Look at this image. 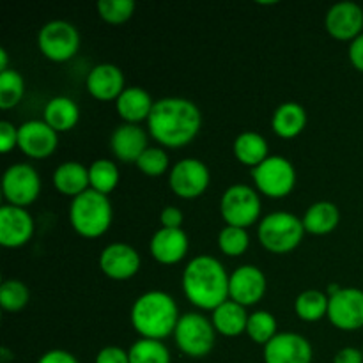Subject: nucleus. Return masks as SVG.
Returning <instances> with one entry per match:
<instances>
[{"mask_svg": "<svg viewBox=\"0 0 363 363\" xmlns=\"http://www.w3.org/2000/svg\"><path fill=\"white\" fill-rule=\"evenodd\" d=\"M202 128V113L191 99H156L147 119V131L163 149H181L197 138Z\"/></svg>", "mask_w": 363, "mask_h": 363, "instance_id": "obj_1", "label": "nucleus"}, {"mask_svg": "<svg viewBox=\"0 0 363 363\" xmlns=\"http://www.w3.org/2000/svg\"><path fill=\"white\" fill-rule=\"evenodd\" d=\"M229 273L213 255H197L183 272V293L194 307L215 311L229 300Z\"/></svg>", "mask_w": 363, "mask_h": 363, "instance_id": "obj_2", "label": "nucleus"}, {"mask_svg": "<svg viewBox=\"0 0 363 363\" xmlns=\"http://www.w3.org/2000/svg\"><path fill=\"white\" fill-rule=\"evenodd\" d=\"M176 300L165 291H147L131 305L130 321L140 339L163 340L174 335L179 323Z\"/></svg>", "mask_w": 363, "mask_h": 363, "instance_id": "obj_3", "label": "nucleus"}, {"mask_svg": "<svg viewBox=\"0 0 363 363\" xmlns=\"http://www.w3.org/2000/svg\"><path fill=\"white\" fill-rule=\"evenodd\" d=\"M112 220L113 208L108 195L87 190L71 199L69 223L78 236L85 240H98L108 233Z\"/></svg>", "mask_w": 363, "mask_h": 363, "instance_id": "obj_4", "label": "nucleus"}, {"mask_svg": "<svg viewBox=\"0 0 363 363\" xmlns=\"http://www.w3.org/2000/svg\"><path fill=\"white\" fill-rule=\"evenodd\" d=\"M305 227L301 218L289 211H273L259 222V243L275 255L289 254L296 250L303 241Z\"/></svg>", "mask_w": 363, "mask_h": 363, "instance_id": "obj_5", "label": "nucleus"}, {"mask_svg": "<svg viewBox=\"0 0 363 363\" xmlns=\"http://www.w3.org/2000/svg\"><path fill=\"white\" fill-rule=\"evenodd\" d=\"M176 346L183 354L190 358H204L213 351L216 344V330L211 319L199 312H190L179 318L174 332Z\"/></svg>", "mask_w": 363, "mask_h": 363, "instance_id": "obj_6", "label": "nucleus"}, {"mask_svg": "<svg viewBox=\"0 0 363 363\" xmlns=\"http://www.w3.org/2000/svg\"><path fill=\"white\" fill-rule=\"evenodd\" d=\"M261 197L248 184H233L220 199V215L225 225L248 229L261 218Z\"/></svg>", "mask_w": 363, "mask_h": 363, "instance_id": "obj_7", "label": "nucleus"}, {"mask_svg": "<svg viewBox=\"0 0 363 363\" xmlns=\"http://www.w3.org/2000/svg\"><path fill=\"white\" fill-rule=\"evenodd\" d=\"M255 190L269 199H284L296 186V169L287 158L272 155L259 167L252 169Z\"/></svg>", "mask_w": 363, "mask_h": 363, "instance_id": "obj_8", "label": "nucleus"}, {"mask_svg": "<svg viewBox=\"0 0 363 363\" xmlns=\"http://www.w3.org/2000/svg\"><path fill=\"white\" fill-rule=\"evenodd\" d=\"M38 48L52 62H67L80 50V32L69 21H48L38 32Z\"/></svg>", "mask_w": 363, "mask_h": 363, "instance_id": "obj_9", "label": "nucleus"}, {"mask_svg": "<svg viewBox=\"0 0 363 363\" xmlns=\"http://www.w3.org/2000/svg\"><path fill=\"white\" fill-rule=\"evenodd\" d=\"M41 194V177L28 163H14L2 176V195L6 204L27 208L34 204Z\"/></svg>", "mask_w": 363, "mask_h": 363, "instance_id": "obj_10", "label": "nucleus"}, {"mask_svg": "<svg viewBox=\"0 0 363 363\" xmlns=\"http://www.w3.org/2000/svg\"><path fill=\"white\" fill-rule=\"evenodd\" d=\"M211 183L208 165L197 158L179 160L169 172V186L174 195L186 201H194L206 194Z\"/></svg>", "mask_w": 363, "mask_h": 363, "instance_id": "obj_11", "label": "nucleus"}, {"mask_svg": "<svg viewBox=\"0 0 363 363\" xmlns=\"http://www.w3.org/2000/svg\"><path fill=\"white\" fill-rule=\"evenodd\" d=\"M328 321L340 332H357L363 328V291L358 287H342L330 298Z\"/></svg>", "mask_w": 363, "mask_h": 363, "instance_id": "obj_12", "label": "nucleus"}, {"mask_svg": "<svg viewBox=\"0 0 363 363\" xmlns=\"http://www.w3.org/2000/svg\"><path fill=\"white\" fill-rule=\"evenodd\" d=\"M59 147V133L43 119H32L18 126V149L32 160H46Z\"/></svg>", "mask_w": 363, "mask_h": 363, "instance_id": "obj_13", "label": "nucleus"}, {"mask_svg": "<svg viewBox=\"0 0 363 363\" xmlns=\"http://www.w3.org/2000/svg\"><path fill=\"white\" fill-rule=\"evenodd\" d=\"M268 280L261 268L243 264L234 269L229 277V300L243 305L245 308L257 305L264 298Z\"/></svg>", "mask_w": 363, "mask_h": 363, "instance_id": "obj_14", "label": "nucleus"}, {"mask_svg": "<svg viewBox=\"0 0 363 363\" xmlns=\"http://www.w3.org/2000/svg\"><path fill=\"white\" fill-rule=\"evenodd\" d=\"M99 269L110 280H130L140 272V254L128 243H110L99 254Z\"/></svg>", "mask_w": 363, "mask_h": 363, "instance_id": "obj_15", "label": "nucleus"}, {"mask_svg": "<svg viewBox=\"0 0 363 363\" xmlns=\"http://www.w3.org/2000/svg\"><path fill=\"white\" fill-rule=\"evenodd\" d=\"M34 218L25 208L4 204L0 208V245L4 248H21L32 240Z\"/></svg>", "mask_w": 363, "mask_h": 363, "instance_id": "obj_16", "label": "nucleus"}, {"mask_svg": "<svg viewBox=\"0 0 363 363\" xmlns=\"http://www.w3.org/2000/svg\"><path fill=\"white\" fill-rule=\"evenodd\" d=\"M312 357L311 342L294 332L279 333L262 347L264 363H312Z\"/></svg>", "mask_w": 363, "mask_h": 363, "instance_id": "obj_17", "label": "nucleus"}, {"mask_svg": "<svg viewBox=\"0 0 363 363\" xmlns=\"http://www.w3.org/2000/svg\"><path fill=\"white\" fill-rule=\"evenodd\" d=\"M325 28L337 41H354L363 34V9L354 2L333 4L325 16Z\"/></svg>", "mask_w": 363, "mask_h": 363, "instance_id": "obj_18", "label": "nucleus"}, {"mask_svg": "<svg viewBox=\"0 0 363 363\" xmlns=\"http://www.w3.org/2000/svg\"><path fill=\"white\" fill-rule=\"evenodd\" d=\"M85 87L87 92L94 99L101 103L117 101L123 91L126 89L124 73L116 64H98L92 67L85 78Z\"/></svg>", "mask_w": 363, "mask_h": 363, "instance_id": "obj_19", "label": "nucleus"}, {"mask_svg": "<svg viewBox=\"0 0 363 363\" xmlns=\"http://www.w3.org/2000/svg\"><path fill=\"white\" fill-rule=\"evenodd\" d=\"M190 241L183 229H162L152 234L149 241V254L156 262L163 266L179 264L188 254Z\"/></svg>", "mask_w": 363, "mask_h": 363, "instance_id": "obj_20", "label": "nucleus"}, {"mask_svg": "<svg viewBox=\"0 0 363 363\" xmlns=\"http://www.w3.org/2000/svg\"><path fill=\"white\" fill-rule=\"evenodd\" d=\"M149 147V133L140 124L123 123L110 137V151L124 163H137Z\"/></svg>", "mask_w": 363, "mask_h": 363, "instance_id": "obj_21", "label": "nucleus"}, {"mask_svg": "<svg viewBox=\"0 0 363 363\" xmlns=\"http://www.w3.org/2000/svg\"><path fill=\"white\" fill-rule=\"evenodd\" d=\"M155 99L151 98L145 89L130 85L123 91V94L117 98L116 108L121 119L128 124H140L147 123L152 108H155Z\"/></svg>", "mask_w": 363, "mask_h": 363, "instance_id": "obj_22", "label": "nucleus"}, {"mask_svg": "<svg viewBox=\"0 0 363 363\" xmlns=\"http://www.w3.org/2000/svg\"><path fill=\"white\" fill-rule=\"evenodd\" d=\"M53 188L66 197H78L84 191L91 190L89 183V167L78 162H64L55 169L52 176Z\"/></svg>", "mask_w": 363, "mask_h": 363, "instance_id": "obj_23", "label": "nucleus"}, {"mask_svg": "<svg viewBox=\"0 0 363 363\" xmlns=\"http://www.w3.org/2000/svg\"><path fill=\"white\" fill-rule=\"evenodd\" d=\"M248 315L250 314H248L243 305L227 300L211 312V323L215 326L216 333L234 339V337L247 333Z\"/></svg>", "mask_w": 363, "mask_h": 363, "instance_id": "obj_24", "label": "nucleus"}, {"mask_svg": "<svg viewBox=\"0 0 363 363\" xmlns=\"http://www.w3.org/2000/svg\"><path fill=\"white\" fill-rule=\"evenodd\" d=\"M307 121V112L300 103L286 101L273 112L272 130L277 137L291 140L303 133Z\"/></svg>", "mask_w": 363, "mask_h": 363, "instance_id": "obj_25", "label": "nucleus"}, {"mask_svg": "<svg viewBox=\"0 0 363 363\" xmlns=\"http://www.w3.org/2000/svg\"><path fill=\"white\" fill-rule=\"evenodd\" d=\"M43 121L57 133L71 131L80 121V108L67 96H55L48 99L43 110Z\"/></svg>", "mask_w": 363, "mask_h": 363, "instance_id": "obj_26", "label": "nucleus"}, {"mask_svg": "<svg viewBox=\"0 0 363 363\" xmlns=\"http://www.w3.org/2000/svg\"><path fill=\"white\" fill-rule=\"evenodd\" d=\"M233 152L234 158L241 165L250 167V169H255V167H259L264 160L272 156L269 155L268 140L261 133H257V131H243V133L238 135L234 138Z\"/></svg>", "mask_w": 363, "mask_h": 363, "instance_id": "obj_27", "label": "nucleus"}, {"mask_svg": "<svg viewBox=\"0 0 363 363\" xmlns=\"http://www.w3.org/2000/svg\"><path fill=\"white\" fill-rule=\"evenodd\" d=\"M301 222H303L305 233L307 234H312V236H326V234L333 233L339 227L340 209L333 202L319 201L305 211Z\"/></svg>", "mask_w": 363, "mask_h": 363, "instance_id": "obj_28", "label": "nucleus"}, {"mask_svg": "<svg viewBox=\"0 0 363 363\" xmlns=\"http://www.w3.org/2000/svg\"><path fill=\"white\" fill-rule=\"evenodd\" d=\"M328 294L318 289H308L294 300V312L305 323H318L328 314Z\"/></svg>", "mask_w": 363, "mask_h": 363, "instance_id": "obj_29", "label": "nucleus"}, {"mask_svg": "<svg viewBox=\"0 0 363 363\" xmlns=\"http://www.w3.org/2000/svg\"><path fill=\"white\" fill-rule=\"evenodd\" d=\"M121 179L119 169L112 160H96L89 165V183H91V190L98 191V194L110 195L117 188Z\"/></svg>", "mask_w": 363, "mask_h": 363, "instance_id": "obj_30", "label": "nucleus"}, {"mask_svg": "<svg viewBox=\"0 0 363 363\" xmlns=\"http://www.w3.org/2000/svg\"><path fill=\"white\" fill-rule=\"evenodd\" d=\"M128 354L130 363H172L169 347L163 344V340L138 339L131 344Z\"/></svg>", "mask_w": 363, "mask_h": 363, "instance_id": "obj_31", "label": "nucleus"}, {"mask_svg": "<svg viewBox=\"0 0 363 363\" xmlns=\"http://www.w3.org/2000/svg\"><path fill=\"white\" fill-rule=\"evenodd\" d=\"M277 319L272 312L268 311H255L248 315L247 335L254 344L264 347L269 340L279 335L277 332Z\"/></svg>", "mask_w": 363, "mask_h": 363, "instance_id": "obj_32", "label": "nucleus"}, {"mask_svg": "<svg viewBox=\"0 0 363 363\" xmlns=\"http://www.w3.org/2000/svg\"><path fill=\"white\" fill-rule=\"evenodd\" d=\"M28 301H30V291L21 280H4L0 286V307L4 312L16 314L27 307Z\"/></svg>", "mask_w": 363, "mask_h": 363, "instance_id": "obj_33", "label": "nucleus"}, {"mask_svg": "<svg viewBox=\"0 0 363 363\" xmlns=\"http://www.w3.org/2000/svg\"><path fill=\"white\" fill-rule=\"evenodd\" d=\"M25 96V80L20 71L7 69L0 73V108L9 110L20 105Z\"/></svg>", "mask_w": 363, "mask_h": 363, "instance_id": "obj_34", "label": "nucleus"}, {"mask_svg": "<svg viewBox=\"0 0 363 363\" xmlns=\"http://www.w3.org/2000/svg\"><path fill=\"white\" fill-rule=\"evenodd\" d=\"M250 247V236L247 229L225 225L218 234V248L227 257H240Z\"/></svg>", "mask_w": 363, "mask_h": 363, "instance_id": "obj_35", "label": "nucleus"}, {"mask_svg": "<svg viewBox=\"0 0 363 363\" xmlns=\"http://www.w3.org/2000/svg\"><path fill=\"white\" fill-rule=\"evenodd\" d=\"M133 0H99L96 4L98 16L108 25H123L135 14Z\"/></svg>", "mask_w": 363, "mask_h": 363, "instance_id": "obj_36", "label": "nucleus"}, {"mask_svg": "<svg viewBox=\"0 0 363 363\" xmlns=\"http://www.w3.org/2000/svg\"><path fill=\"white\" fill-rule=\"evenodd\" d=\"M135 165L142 174L149 177H160L170 172V158L165 149L160 147V145H156V147L149 145Z\"/></svg>", "mask_w": 363, "mask_h": 363, "instance_id": "obj_37", "label": "nucleus"}, {"mask_svg": "<svg viewBox=\"0 0 363 363\" xmlns=\"http://www.w3.org/2000/svg\"><path fill=\"white\" fill-rule=\"evenodd\" d=\"M18 147V128L9 121H0V151L4 155Z\"/></svg>", "mask_w": 363, "mask_h": 363, "instance_id": "obj_38", "label": "nucleus"}, {"mask_svg": "<svg viewBox=\"0 0 363 363\" xmlns=\"http://www.w3.org/2000/svg\"><path fill=\"white\" fill-rule=\"evenodd\" d=\"M94 363H130V354L119 346H106L98 351Z\"/></svg>", "mask_w": 363, "mask_h": 363, "instance_id": "obj_39", "label": "nucleus"}, {"mask_svg": "<svg viewBox=\"0 0 363 363\" xmlns=\"http://www.w3.org/2000/svg\"><path fill=\"white\" fill-rule=\"evenodd\" d=\"M160 223L165 229H183L184 215L177 206H167L160 213Z\"/></svg>", "mask_w": 363, "mask_h": 363, "instance_id": "obj_40", "label": "nucleus"}, {"mask_svg": "<svg viewBox=\"0 0 363 363\" xmlns=\"http://www.w3.org/2000/svg\"><path fill=\"white\" fill-rule=\"evenodd\" d=\"M347 57H350V62L353 64L354 69L363 73V34H360L354 41L350 43Z\"/></svg>", "mask_w": 363, "mask_h": 363, "instance_id": "obj_41", "label": "nucleus"}, {"mask_svg": "<svg viewBox=\"0 0 363 363\" xmlns=\"http://www.w3.org/2000/svg\"><path fill=\"white\" fill-rule=\"evenodd\" d=\"M38 363H78L77 357L66 350H50L39 358Z\"/></svg>", "mask_w": 363, "mask_h": 363, "instance_id": "obj_42", "label": "nucleus"}, {"mask_svg": "<svg viewBox=\"0 0 363 363\" xmlns=\"http://www.w3.org/2000/svg\"><path fill=\"white\" fill-rule=\"evenodd\" d=\"M333 363H363V351L357 347H342L333 357Z\"/></svg>", "mask_w": 363, "mask_h": 363, "instance_id": "obj_43", "label": "nucleus"}, {"mask_svg": "<svg viewBox=\"0 0 363 363\" xmlns=\"http://www.w3.org/2000/svg\"><path fill=\"white\" fill-rule=\"evenodd\" d=\"M11 69L9 67V55H7V50L6 48H0V73L2 71Z\"/></svg>", "mask_w": 363, "mask_h": 363, "instance_id": "obj_44", "label": "nucleus"}, {"mask_svg": "<svg viewBox=\"0 0 363 363\" xmlns=\"http://www.w3.org/2000/svg\"><path fill=\"white\" fill-rule=\"evenodd\" d=\"M340 289H342V287H340V284L332 282L328 287H326V294H328V298H332V296H335Z\"/></svg>", "mask_w": 363, "mask_h": 363, "instance_id": "obj_45", "label": "nucleus"}, {"mask_svg": "<svg viewBox=\"0 0 363 363\" xmlns=\"http://www.w3.org/2000/svg\"><path fill=\"white\" fill-rule=\"evenodd\" d=\"M11 358H14L11 357V351L7 350V347H2V350H0V360H2V363H7Z\"/></svg>", "mask_w": 363, "mask_h": 363, "instance_id": "obj_46", "label": "nucleus"}, {"mask_svg": "<svg viewBox=\"0 0 363 363\" xmlns=\"http://www.w3.org/2000/svg\"><path fill=\"white\" fill-rule=\"evenodd\" d=\"M362 351H363V350H362Z\"/></svg>", "mask_w": 363, "mask_h": 363, "instance_id": "obj_47", "label": "nucleus"}]
</instances>
